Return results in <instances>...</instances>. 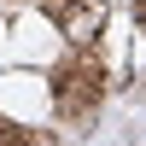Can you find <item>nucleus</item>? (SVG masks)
Here are the masks:
<instances>
[{"label": "nucleus", "mask_w": 146, "mask_h": 146, "mask_svg": "<svg viewBox=\"0 0 146 146\" xmlns=\"http://www.w3.org/2000/svg\"><path fill=\"white\" fill-rule=\"evenodd\" d=\"M100 100H105V64L88 47H76V53L53 70V105H58L64 123H82V117L100 111Z\"/></svg>", "instance_id": "1"}, {"label": "nucleus", "mask_w": 146, "mask_h": 146, "mask_svg": "<svg viewBox=\"0 0 146 146\" xmlns=\"http://www.w3.org/2000/svg\"><path fill=\"white\" fill-rule=\"evenodd\" d=\"M47 18L64 29L70 47H94L105 29V0H47Z\"/></svg>", "instance_id": "2"}, {"label": "nucleus", "mask_w": 146, "mask_h": 146, "mask_svg": "<svg viewBox=\"0 0 146 146\" xmlns=\"http://www.w3.org/2000/svg\"><path fill=\"white\" fill-rule=\"evenodd\" d=\"M0 146H58L53 135H41V129H18V123H0Z\"/></svg>", "instance_id": "3"}, {"label": "nucleus", "mask_w": 146, "mask_h": 146, "mask_svg": "<svg viewBox=\"0 0 146 146\" xmlns=\"http://www.w3.org/2000/svg\"><path fill=\"white\" fill-rule=\"evenodd\" d=\"M135 18H140V29H146V0H135Z\"/></svg>", "instance_id": "4"}]
</instances>
